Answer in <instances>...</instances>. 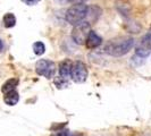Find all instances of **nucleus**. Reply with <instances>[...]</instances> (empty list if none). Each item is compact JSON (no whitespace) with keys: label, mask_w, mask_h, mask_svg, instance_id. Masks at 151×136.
Segmentation results:
<instances>
[{"label":"nucleus","mask_w":151,"mask_h":136,"mask_svg":"<svg viewBox=\"0 0 151 136\" xmlns=\"http://www.w3.org/2000/svg\"><path fill=\"white\" fill-rule=\"evenodd\" d=\"M33 51H34V53H35L37 56L43 54L45 51V43H42V42H35V43L33 44Z\"/></svg>","instance_id":"obj_13"},{"label":"nucleus","mask_w":151,"mask_h":136,"mask_svg":"<svg viewBox=\"0 0 151 136\" xmlns=\"http://www.w3.org/2000/svg\"><path fill=\"white\" fill-rule=\"evenodd\" d=\"M15 24H16V17L14 16V14L7 13L6 15L4 16V25H5V27H7V29L14 27Z\"/></svg>","instance_id":"obj_12"},{"label":"nucleus","mask_w":151,"mask_h":136,"mask_svg":"<svg viewBox=\"0 0 151 136\" xmlns=\"http://www.w3.org/2000/svg\"><path fill=\"white\" fill-rule=\"evenodd\" d=\"M151 53V33L145 34L140 40L139 44L135 49V54L141 58H147Z\"/></svg>","instance_id":"obj_6"},{"label":"nucleus","mask_w":151,"mask_h":136,"mask_svg":"<svg viewBox=\"0 0 151 136\" xmlns=\"http://www.w3.org/2000/svg\"><path fill=\"white\" fill-rule=\"evenodd\" d=\"M86 11H88V6L84 4H80V5H73L72 7H69L66 11L65 18L67 23L70 25H76L78 23L83 22V19L86 16Z\"/></svg>","instance_id":"obj_2"},{"label":"nucleus","mask_w":151,"mask_h":136,"mask_svg":"<svg viewBox=\"0 0 151 136\" xmlns=\"http://www.w3.org/2000/svg\"><path fill=\"white\" fill-rule=\"evenodd\" d=\"M70 77L75 83H84L88 78V68L82 61H75L72 65Z\"/></svg>","instance_id":"obj_4"},{"label":"nucleus","mask_w":151,"mask_h":136,"mask_svg":"<svg viewBox=\"0 0 151 136\" xmlns=\"http://www.w3.org/2000/svg\"><path fill=\"white\" fill-rule=\"evenodd\" d=\"M2 49H4V44H2V41L0 40V52L2 51Z\"/></svg>","instance_id":"obj_19"},{"label":"nucleus","mask_w":151,"mask_h":136,"mask_svg":"<svg viewBox=\"0 0 151 136\" xmlns=\"http://www.w3.org/2000/svg\"><path fill=\"white\" fill-rule=\"evenodd\" d=\"M55 85L58 87V89H64L68 85V81L67 78H64V77H57L55 78Z\"/></svg>","instance_id":"obj_14"},{"label":"nucleus","mask_w":151,"mask_h":136,"mask_svg":"<svg viewBox=\"0 0 151 136\" xmlns=\"http://www.w3.org/2000/svg\"><path fill=\"white\" fill-rule=\"evenodd\" d=\"M72 65H73V62L69 59L61 61L59 65V76L64 77V78H68L70 76V72H72Z\"/></svg>","instance_id":"obj_9"},{"label":"nucleus","mask_w":151,"mask_h":136,"mask_svg":"<svg viewBox=\"0 0 151 136\" xmlns=\"http://www.w3.org/2000/svg\"><path fill=\"white\" fill-rule=\"evenodd\" d=\"M23 2H25L26 5H29V6H33V5H37L40 0H22Z\"/></svg>","instance_id":"obj_16"},{"label":"nucleus","mask_w":151,"mask_h":136,"mask_svg":"<svg viewBox=\"0 0 151 136\" xmlns=\"http://www.w3.org/2000/svg\"><path fill=\"white\" fill-rule=\"evenodd\" d=\"M17 85H18V79L17 78H9L8 81H6L4 83L2 87H1V91H2L4 94H6L8 92H12V91L15 90Z\"/></svg>","instance_id":"obj_11"},{"label":"nucleus","mask_w":151,"mask_h":136,"mask_svg":"<svg viewBox=\"0 0 151 136\" xmlns=\"http://www.w3.org/2000/svg\"><path fill=\"white\" fill-rule=\"evenodd\" d=\"M101 43H102V39L100 38L94 31H91L89 33V37L86 39V42H85L86 48L88 49H94V48H98Z\"/></svg>","instance_id":"obj_7"},{"label":"nucleus","mask_w":151,"mask_h":136,"mask_svg":"<svg viewBox=\"0 0 151 136\" xmlns=\"http://www.w3.org/2000/svg\"><path fill=\"white\" fill-rule=\"evenodd\" d=\"M91 24L83 21L74 25L73 31H72V39L76 44L83 45L86 42V39L89 37V33L91 32Z\"/></svg>","instance_id":"obj_3"},{"label":"nucleus","mask_w":151,"mask_h":136,"mask_svg":"<svg viewBox=\"0 0 151 136\" xmlns=\"http://www.w3.org/2000/svg\"><path fill=\"white\" fill-rule=\"evenodd\" d=\"M58 5H66V4H68V0H55Z\"/></svg>","instance_id":"obj_18"},{"label":"nucleus","mask_w":151,"mask_h":136,"mask_svg":"<svg viewBox=\"0 0 151 136\" xmlns=\"http://www.w3.org/2000/svg\"><path fill=\"white\" fill-rule=\"evenodd\" d=\"M69 135V130L68 129H58L55 130L50 136H68Z\"/></svg>","instance_id":"obj_15"},{"label":"nucleus","mask_w":151,"mask_h":136,"mask_svg":"<svg viewBox=\"0 0 151 136\" xmlns=\"http://www.w3.org/2000/svg\"><path fill=\"white\" fill-rule=\"evenodd\" d=\"M35 70L40 76H45V78L50 79L55 76L56 66L52 61L47 59H40L35 65Z\"/></svg>","instance_id":"obj_5"},{"label":"nucleus","mask_w":151,"mask_h":136,"mask_svg":"<svg viewBox=\"0 0 151 136\" xmlns=\"http://www.w3.org/2000/svg\"><path fill=\"white\" fill-rule=\"evenodd\" d=\"M133 45H134V39L117 38L109 40L105 45L104 50L109 56L121 57V56H124L127 52H129V50L133 48Z\"/></svg>","instance_id":"obj_1"},{"label":"nucleus","mask_w":151,"mask_h":136,"mask_svg":"<svg viewBox=\"0 0 151 136\" xmlns=\"http://www.w3.org/2000/svg\"><path fill=\"white\" fill-rule=\"evenodd\" d=\"M101 15V8L98 6H90L88 7V11H86V22L91 24V23L96 22Z\"/></svg>","instance_id":"obj_8"},{"label":"nucleus","mask_w":151,"mask_h":136,"mask_svg":"<svg viewBox=\"0 0 151 136\" xmlns=\"http://www.w3.org/2000/svg\"><path fill=\"white\" fill-rule=\"evenodd\" d=\"M18 100H19V95H18V93L15 90L6 93L5 97H4V101L8 106H15L16 103L18 102Z\"/></svg>","instance_id":"obj_10"},{"label":"nucleus","mask_w":151,"mask_h":136,"mask_svg":"<svg viewBox=\"0 0 151 136\" xmlns=\"http://www.w3.org/2000/svg\"><path fill=\"white\" fill-rule=\"evenodd\" d=\"M85 1H88V0H68V4H72V5H80V4H84Z\"/></svg>","instance_id":"obj_17"},{"label":"nucleus","mask_w":151,"mask_h":136,"mask_svg":"<svg viewBox=\"0 0 151 136\" xmlns=\"http://www.w3.org/2000/svg\"><path fill=\"white\" fill-rule=\"evenodd\" d=\"M68 136H81V135H78V134H72V135H70V133H69V135Z\"/></svg>","instance_id":"obj_20"}]
</instances>
